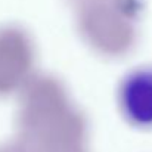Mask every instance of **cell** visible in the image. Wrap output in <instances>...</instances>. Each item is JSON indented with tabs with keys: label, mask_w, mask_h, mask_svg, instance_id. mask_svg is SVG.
<instances>
[{
	"label": "cell",
	"mask_w": 152,
	"mask_h": 152,
	"mask_svg": "<svg viewBox=\"0 0 152 152\" xmlns=\"http://www.w3.org/2000/svg\"><path fill=\"white\" fill-rule=\"evenodd\" d=\"M118 103L130 124L140 129L152 127V68H139L124 77Z\"/></svg>",
	"instance_id": "1"
}]
</instances>
